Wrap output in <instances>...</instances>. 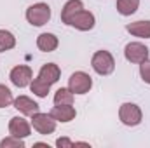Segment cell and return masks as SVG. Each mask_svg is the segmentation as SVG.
Wrapping results in <instances>:
<instances>
[{
  "mask_svg": "<svg viewBox=\"0 0 150 148\" xmlns=\"http://www.w3.org/2000/svg\"><path fill=\"white\" fill-rule=\"evenodd\" d=\"M59 45V40L54 33H40L37 37V47L42 52H52Z\"/></svg>",
  "mask_w": 150,
  "mask_h": 148,
  "instance_id": "obj_12",
  "label": "cell"
},
{
  "mask_svg": "<svg viewBox=\"0 0 150 148\" xmlns=\"http://www.w3.org/2000/svg\"><path fill=\"white\" fill-rule=\"evenodd\" d=\"M32 125L38 134H51L56 131V118L51 113L37 111L32 115Z\"/></svg>",
  "mask_w": 150,
  "mask_h": 148,
  "instance_id": "obj_5",
  "label": "cell"
},
{
  "mask_svg": "<svg viewBox=\"0 0 150 148\" xmlns=\"http://www.w3.org/2000/svg\"><path fill=\"white\" fill-rule=\"evenodd\" d=\"M140 0H117V12L122 16H131L138 11Z\"/></svg>",
  "mask_w": 150,
  "mask_h": 148,
  "instance_id": "obj_17",
  "label": "cell"
},
{
  "mask_svg": "<svg viewBox=\"0 0 150 148\" xmlns=\"http://www.w3.org/2000/svg\"><path fill=\"white\" fill-rule=\"evenodd\" d=\"M93 87V78L86 72H75L68 78V89L74 94H87Z\"/></svg>",
  "mask_w": 150,
  "mask_h": 148,
  "instance_id": "obj_4",
  "label": "cell"
},
{
  "mask_svg": "<svg viewBox=\"0 0 150 148\" xmlns=\"http://www.w3.org/2000/svg\"><path fill=\"white\" fill-rule=\"evenodd\" d=\"M9 78H11V82H12L16 87H26V85H30V82H32V78H33V72H32V68L26 66V65H18V66H14V68L11 70Z\"/></svg>",
  "mask_w": 150,
  "mask_h": 148,
  "instance_id": "obj_8",
  "label": "cell"
},
{
  "mask_svg": "<svg viewBox=\"0 0 150 148\" xmlns=\"http://www.w3.org/2000/svg\"><path fill=\"white\" fill-rule=\"evenodd\" d=\"M14 103V98H12V92L9 87H5L4 84H0V108H7Z\"/></svg>",
  "mask_w": 150,
  "mask_h": 148,
  "instance_id": "obj_20",
  "label": "cell"
},
{
  "mask_svg": "<svg viewBox=\"0 0 150 148\" xmlns=\"http://www.w3.org/2000/svg\"><path fill=\"white\" fill-rule=\"evenodd\" d=\"M0 148H25V141H23V138H16V136L9 134L5 140L0 141Z\"/></svg>",
  "mask_w": 150,
  "mask_h": 148,
  "instance_id": "obj_21",
  "label": "cell"
},
{
  "mask_svg": "<svg viewBox=\"0 0 150 148\" xmlns=\"http://www.w3.org/2000/svg\"><path fill=\"white\" fill-rule=\"evenodd\" d=\"M126 30L138 38H150V21H134L126 26Z\"/></svg>",
  "mask_w": 150,
  "mask_h": 148,
  "instance_id": "obj_14",
  "label": "cell"
},
{
  "mask_svg": "<svg viewBox=\"0 0 150 148\" xmlns=\"http://www.w3.org/2000/svg\"><path fill=\"white\" fill-rule=\"evenodd\" d=\"M140 77L143 82L150 84V59H145L143 63H140Z\"/></svg>",
  "mask_w": 150,
  "mask_h": 148,
  "instance_id": "obj_22",
  "label": "cell"
},
{
  "mask_svg": "<svg viewBox=\"0 0 150 148\" xmlns=\"http://www.w3.org/2000/svg\"><path fill=\"white\" fill-rule=\"evenodd\" d=\"M30 89H32V92L35 96H38V98H47L49 89H51V84H47L45 80H42L40 77H37V78H32Z\"/></svg>",
  "mask_w": 150,
  "mask_h": 148,
  "instance_id": "obj_16",
  "label": "cell"
},
{
  "mask_svg": "<svg viewBox=\"0 0 150 148\" xmlns=\"http://www.w3.org/2000/svg\"><path fill=\"white\" fill-rule=\"evenodd\" d=\"M80 9H84L82 0H68V2L63 5V9H61V21L67 25V23H68V19L74 16L75 12H79Z\"/></svg>",
  "mask_w": 150,
  "mask_h": 148,
  "instance_id": "obj_15",
  "label": "cell"
},
{
  "mask_svg": "<svg viewBox=\"0 0 150 148\" xmlns=\"http://www.w3.org/2000/svg\"><path fill=\"white\" fill-rule=\"evenodd\" d=\"M124 56H126V59L129 63L140 65L145 59H149V47L145 44H142V42H129L124 47Z\"/></svg>",
  "mask_w": 150,
  "mask_h": 148,
  "instance_id": "obj_7",
  "label": "cell"
},
{
  "mask_svg": "<svg viewBox=\"0 0 150 148\" xmlns=\"http://www.w3.org/2000/svg\"><path fill=\"white\" fill-rule=\"evenodd\" d=\"M51 19V7L44 2L33 4L26 9V21L32 26H44Z\"/></svg>",
  "mask_w": 150,
  "mask_h": 148,
  "instance_id": "obj_2",
  "label": "cell"
},
{
  "mask_svg": "<svg viewBox=\"0 0 150 148\" xmlns=\"http://www.w3.org/2000/svg\"><path fill=\"white\" fill-rule=\"evenodd\" d=\"M119 118L124 125L127 127H134L142 122L143 118V113H142V108L134 103H122L120 108H119Z\"/></svg>",
  "mask_w": 150,
  "mask_h": 148,
  "instance_id": "obj_3",
  "label": "cell"
},
{
  "mask_svg": "<svg viewBox=\"0 0 150 148\" xmlns=\"http://www.w3.org/2000/svg\"><path fill=\"white\" fill-rule=\"evenodd\" d=\"M94 23H96L94 14L89 12V11H86V9H80L79 12H75L74 16L68 19L67 25L74 26L75 30H80V32H89V30L94 28Z\"/></svg>",
  "mask_w": 150,
  "mask_h": 148,
  "instance_id": "obj_6",
  "label": "cell"
},
{
  "mask_svg": "<svg viewBox=\"0 0 150 148\" xmlns=\"http://www.w3.org/2000/svg\"><path fill=\"white\" fill-rule=\"evenodd\" d=\"M49 113L56 118V122H63V124L72 122L75 118V115H77V111L72 105H56Z\"/></svg>",
  "mask_w": 150,
  "mask_h": 148,
  "instance_id": "obj_11",
  "label": "cell"
},
{
  "mask_svg": "<svg viewBox=\"0 0 150 148\" xmlns=\"http://www.w3.org/2000/svg\"><path fill=\"white\" fill-rule=\"evenodd\" d=\"M91 66L98 75L107 77V75L113 73V70H115V59L108 51H98L93 54Z\"/></svg>",
  "mask_w": 150,
  "mask_h": 148,
  "instance_id": "obj_1",
  "label": "cell"
},
{
  "mask_svg": "<svg viewBox=\"0 0 150 148\" xmlns=\"http://www.w3.org/2000/svg\"><path fill=\"white\" fill-rule=\"evenodd\" d=\"M38 77H40L42 80H45L47 84L52 85V84H56V82L59 80V77H61V70H59L58 65H54V63H47V65H44V66L40 68Z\"/></svg>",
  "mask_w": 150,
  "mask_h": 148,
  "instance_id": "obj_13",
  "label": "cell"
},
{
  "mask_svg": "<svg viewBox=\"0 0 150 148\" xmlns=\"http://www.w3.org/2000/svg\"><path fill=\"white\" fill-rule=\"evenodd\" d=\"M16 47V37L9 30H0V52L11 51Z\"/></svg>",
  "mask_w": 150,
  "mask_h": 148,
  "instance_id": "obj_18",
  "label": "cell"
},
{
  "mask_svg": "<svg viewBox=\"0 0 150 148\" xmlns=\"http://www.w3.org/2000/svg\"><path fill=\"white\" fill-rule=\"evenodd\" d=\"M14 108L18 111H21L23 115H28V117H32L33 113L40 111L38 103H35V101H33L32 98H28V96H18V98L14 99Z\"/></svg>",
  "mask_w": 150,
  "mask_h": 148,
  "instance_id": "obj_10",
  "label": "cell"
},
{
  "mask_svg": "<svg viewBox=\"0 0 150 148\" xmlns=\"http://www.w3.org/2000/svg\"><path fill=\"white\" fill-rule=\"evenodd\" d=\"M74 103V92L68 87H61L54 94V105H72Z\"/></svg>",
  "mask_w": 150,
  "mask_h": 148,
  "instance_id": "obj_19",
  "label": "cell"
},
{
  "mask_svg": "<svg viewBox=\"0 0 150 148\" xmlns=\"http://www.w3.org/2000/svg\"><path fill=\"white\" fill-rule=\"evenodd\" d=\"M9 132L16 138H28L32 134V125L26 118L23 117H12L9 122Z\"/></svg>",
  "mask_w": 150,
  "mask_h": 148,
  "instance_id": "obj_9",
  "label": "cell"
},
{
  "mask_svg": "<svg viewBox=\"0 0 150 148\" xmlns=\"http://www.w3.org/2000/svg\"><path fill=\"white\" fill-rule=\"evenodd\" d=\"M56 147L59 148H70V147H75V143L72 140H68V138H59L58 141H56Z\"/></svg>",
  "mask_w": 150,
  "mask_h": 148,
  "instance_id": "obj_23",
  "label": "cell"
}]
</instances>
